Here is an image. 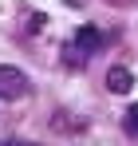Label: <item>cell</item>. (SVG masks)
Instances as JSON below:
<instances>
[{
  "instance_id": "obj_1",
  "label": "cell",
  "mask_w": 138,
  "mask_h": 146,
  "mask_svg": "<svg viewBox=\"0 0 138 146\" xmlns=\"http://www.w3.org/2000/svg\"><path fill=\"white\" fill-rule=\"evenodd\" d=\"M28 95V75L12 63H0V99H24Z\"/></svg>"
},
{
  "instance_id": "obj_2",
  "label": "cell",
  "mask_w": 138,
  "mask_h": 146,
  "mask_svg": "<svg viewBox=\"0 0 138 146\" xmlns=\"http://www.w3.org/2000/svg\"><path fill=\"white\" fill-rule=\"evenodd\" d=\"M107 87H111L115 95H126V91L134 87V75H130V67H111V71H107Z\"/></svg>"
},
{
  "instance_id": "obj_3",
  "label": "cell",
  "mask_w": 138,
  "mask_h": 146,
  "mask_svg": "<svg viewBox=\"0 0 138 146\" xmlns=\"http://www.w3.org/2000/svg\"><path fill=\"white\" fill-rule=\"evenodd\" d=\"M75 44H79V48H83L87 55H91V51H99V44H103V36H99L95 28H79V32H75Z\"/></svg>"
},
{
  "instance_id": "obj_4",
  "label": "cell",
  "mask_w": 138,
  "mask_h": 146,
  "mask_svg": "<svg viewBox=\"0 0 138 146\" xmlns=\"http://www.w3.org/2000/svg\"><path fill=\"white\" fill-rule=\"evenodd\" d=\"M126 130H130V134H138V103L126 111Z\"/></svg>"
},
{
  "instance_id": "obj_5",
  "label": "cell",
  "mask_w": 138,
  "mask_h": 146,
  "mask_svg": "<svg viewBox=\"0 0 138 146\" xmlns=\"http://www.w3.org/2000/svg\"><path fill=\"white\" fill-rule=\"evenodd\" d=\"M0 146H36V142H0Z\"/></svg>"
}]
</instances>
